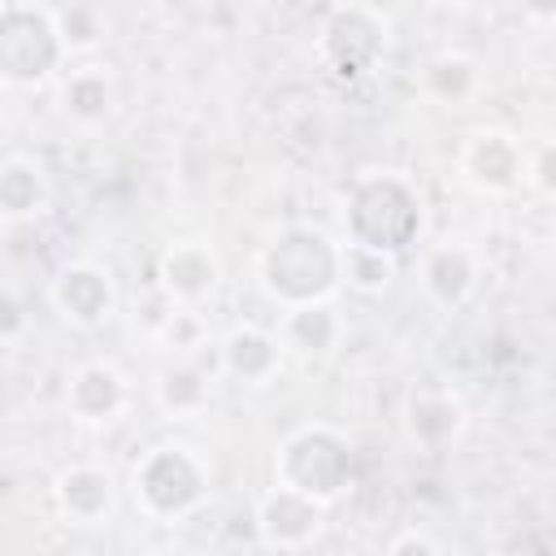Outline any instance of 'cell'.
<instances>
[{
	"label": "cell",
	"mask_w": 556,
	"mask_h": 556,
	"mask_svg": "<svg viewBox=\"0 0 556 556\" xmlns=\"http://www.w3.org/2000/svg\"><path fill=\"white\" fill-rule=\"evenodd\" d=\"M56 304L74 317V321H100L104 308H109V278L78 265V269H65L61 274V287H56Z\"/></svg>",
	"instance_id": "3"
},
{
	"label": "cell",
	"mask_w": 556,
	"mask_h": 556,
	"mask_svg": "<svg viewBox=\"0 0 556 556\" xmlns=\"http://www.w3.org/2000/svg\"><path fill=\"white\" fill-rule=\"evenodd\" d=\"M430 4H460V0H430Z\"/></svg>",
	"instance_id": "18"
},
{
	"label": "cell",
	"mask_w": 556,
	"mask_h": 556,
	"mask_svg": "<svg viewBox=\"0 0 556 556\" xmlns=\"http://www.w3.org/2000/svg\"><path fill=\"white\" fill-rule=\"evenodd\" d=\"M161 395H165L169 408H182V404H195L204 395V382L191 369H174V374L161 378Z\"/></svg>",
	"instance_id": "14"
},
{
	"label": "cell",
	"mask_w": 556,
	"mask_h": 556,
	"mask_svg": "<svg viewBox=\"0 0 556 556\" xmlns=\"http://www.w3.org/2000/svg\"><path fill=\"white\" fill-rule=\"evenodd\" d=\"M534 17H552V0H526Z\"/></svg>",
	"instance_id": "17"
},
{
	"label": "cell",
	"mask_w": 556,
	"mask_h": 556,
	"mask_svg": "<svg viewBox=\"0 0 556 556\" xmlns=\"http://www.w3.org/2000/svg\"><path fill=\"white\" fill-rule=\"evenodd\" d=\"M61 504L78 517H96L100 508H109V478L96 469H74L61 478Z\"/></svg>",
	"instance_id": "9"
},
{
	"label": "cell",
	"mask_w": 556,
	"mask_h": 556,
	"mask_svg": "<svg viewBox=\"0 0 556 556\" xmlns=\"http://www.w3.org/2000/svg\"><path fill=\"white\" fill-rule=\"evenodd\" d=\"M539 187L552 191V143L539 148Z\"/></svg>",
	"instance_id": "16"
},
{
	"label": "cell",
	"mask_w": 556,
	"mask_h": 556,
	"mask_svg": "<svg viewBox=\"0 0 556 556\" xmlns=\"http://www.w3.org/2000/svg\"><path fill=\"white\" fill-rule=\"evenodd\" d=\"M334 269H339V256L326 248L321 235L313 230H295L287 235L269 261H265V274H269V291L274 295H287V300H313L321 295L330 282H334Z\"/></svg>",
	"instance_id": "1"
},
{
	"label": "cell",
	"mask_w": 556,
	"mask_h": 556,
	"mask_svg": "<svg viewBox=\"0 0 556 556\" xmlns=\"http://www.w3.org/2000/svg\"><path fill=\"white\" fill-rule=\"evenodd\" d=\"M22 330V308L9 291H0V334H17Z\"/></svg>",
	"instance_id": "15"
},
{
	"label": "cell",
	"mask_w": 556,
	"mask_h": 556,
	"mask_svg": "<svg viewBox=\"0 0 556 556\" xmlns=\"http://www.w3.org/2000/svg\"><path fill=\"white\" fill-rule=\"evenodd\" d=\"M465 165L482 187H513V178L521 174V156L508 135H478L465 152Z\"/></svg>",
	"instance_id": "2"
},
{
	"label": "cell",
	"mask_w": 556,
	"mask_h": 556,
	"mask_svg": "<svg viewBox=\"0 0 556 556\" xmlns=\"http://www.w3.org/2000/svg\"><path fill=\"white\" fill-rule=\"evenodd\" d=\"M35 200H39V182H35V169H26V165H13V169H4V174H0V204H4L9 213H26Z\"/></svg>",
	"instance_id": "11"
},
{
	"label": "cell",
	"mask_w": 556,
	"mask_h": 556,
	"mask_svg": "<svg viewBox=\"0 0 556 556\" xmlns=\"http://www.w3.org/2000/svg\"><path fill=\"white\" fill-rule=\"evenodd\" d=\"M339 265H343V274L356 282V287H365V291H374V287H387V278H391V256L382 252V248H369V243H352L343 256H339Z\"/></svg>",
	"instance_id": "10"
},
{
	"label": "cell",
	"mask_w": 556,
	"mask_h": 556,
	"mask_svg": "<svg viewBox=\"0 0 556 556\" xmlns=\"http://www.w3.org/2000/svg\"><path fill=\"white\" fill-rule=\"evenodd\" d=\"M430 83L439 96H465L473 87V70H469V61H439V65H430Z\"/></svg>",
	"instance_id": "13"
},
{
	"label": "cell",
	"mask_w": 556,
	"mask_h": 556,
	"mask_svg": "<svg viewBox=\"0 0 556 556\" xmlns=\"http://www.w3.org/2000/svg\"><path fill=\"white\" fill-rule=\"evenodd\" d=\"M226 365H230L239 378L261 382V378H269V369L278 365V343H274L269 334H261V330H235V334L226 339Z\"/></svg>",
	"instance_id": "4"
},
{
	"label": "cell",
	"mask_w": 556,
	"mask_h": 556,
	"mask_svg": "<svg viewBox=\"0 0 556 556\" xmlns=\"http://www.w3.org/2000/svg\"><path fill=\"white\" fill-rule=\"evenodd\" d=\"M117 404H122V382H117V374L104 369V365H87V369L78 374V382H74V408L87 413V417H104V413H113Z\"/></svg>",
	"instance_id": "6"
},
{
	"label": "cell",
	"mask_w": 556,
	"mask_h": 556,
	"mask_svg": "<svg viewBox=\"0 0 556 556\" xmlns=\"http://www.w3.org/2000/svg\"><path fill=\"white\" fill-rule=\"evenodd\" d=\"M334 330H339L334 313H330L326 304H313V300L300 304V308L287 317V343H291V348H304V352H321V348H330Z\"/></svg>",
	"instance_id": "7"
},
{
	"label": "cell",
	"mask_w": 556,
	"mask_h": 556,
	"mask_svg": "<svg viewBox=\"0 0 556 556\" xmlns=\"http://www.w3.org/2000/svg\"><path fill=\"white\" fill-rule=\"evenodd\" d=\"M65 100H70V109H74L78 117H100V113L109 109V87H104L100 74H78V78L70 83Z\"/></svg>",
	"instance_id": "12"
},
{
	"label": "cell",
	"mask_w": 556,
	"mask_h": 556,
	"mask_svg": "<svg viewBox=\"0 0 556 556\" xmlns=\"http://www.w3.org/2000/svg\"><path fill=\"white\" fill-rule=\"evenodd\" d=\"M426 282H430V291H434L439 300L452 304V300H460V295L469 291V282H473V265H469V256H465L460 248H443V252L430 256Z\"/></svg>",
	"instance_id": "8"
},
{
	"label": "cell",
	"mask_w": 556,
	"mask_h": 556,
	"mask_svg": "<svg viewBox=\"0 0 556 556\" xmlns=\"http://www.w3.org/2000/svg\"><path fill=\"white\" fill-rule=\"evenodd\" d=\"M165 282L174 295H200L217 282V265L204 248H174L165 256Z\"/></svg>",
	"instance_id": "5"
}]
</instances>
